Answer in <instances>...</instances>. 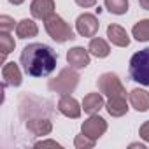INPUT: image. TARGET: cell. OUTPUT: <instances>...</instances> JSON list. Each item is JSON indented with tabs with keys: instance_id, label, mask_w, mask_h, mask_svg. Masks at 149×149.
<instances>
[{
	"instance_id": "6da1fadb",
	"label": "cell",
	"mask_w": 149,
	"mask_h": 149,
	"mask_svg": "<svg viewBox=\"0 0 149 149\" xmlns=\"http://www.w3.org/2000/svg\"><path fill=\"white\" fill-rule=\"evenodd\" d=\"M58 61V54L53 47L40 44V42H33L28 44L23 51H21V65L23 70L32 77H42V76H49L54 70Z\"/></svg>"
},
{
	"instance_id": "7a4b0ae2",
	"label": "cell",
	"mask_w": 149,
	"mask_h": 149,
	"mask_svg": "<svg viewBox=\"0 0 149 149\" xmlns=\"http://www.w3.org/2000/svg\"><path fill=\"white\" fill-rule=\"evenodd\" d=\"M130 76L135 83L149 86V47L135 53L130 60Z\"/></svg>"
},
{
	"instance_id": "3957f363",
	"label": "cell",
	"mask_w": 149,
	"mask_h": 149,
	"mask_svg": "<svg viewBox=\"0 0 149 149\" xmlns=\"http://www.w3.org/2000/svg\"><path fill=\"white\" fill-rule=\"evenodd\" d=\"M77 83H79V74L70 67V68H63L58 74V77L49 81L47 86H49L51 91H56L60 95H68V93H72L76 90Z\"/></svg>"
},
{
	"instance_id": "277c9868",
	"label": "cell",
	"mask_w": 149,
	"mask_h": 149,
	"mask_svg": "<svg viewBox=\"0 0 149 149\" xmlns=\"http://www.w3.org/2000/svg\"><path fill=\"white\" fill-rule=\"evenodd\" d=\"M44 26H46V32L49 33V37L56 42H67V40L76 39L72 28L58 14H51L47 19H44Z\"/></svg>"
},
{
	"instance_id": "5b68a950",
	"label": "cell",
	"mask_w": 149,
	"mask_h": 149,
	"mask_svg": "<svg viewBox=\"0 0 149 149\" xmlns=\"http://www.w3.org/2000/svg\"><path fill=\"white\" fill-rule=\"evenodd\" d=\"M98 90L104 95H107L109 98H112V97H126L125 86L121 84V81L118 79V76L112 74V72L102 74V76L98 77Z\"/></svg>"
},
{
	"instance_id": "8992f818",
	"label": "cell",
	"mask_w": 149,
	"mask_h": 149,
	"mask_svg": "<svg viewBox=\"0 0 149 149\" xmlns=\"http://www.w3.org/2000/svg\"><path fill=\"white\" fill-rule=\"evenodd\" d=\"M98 26H100L98 19L93 14H88V13L81 14L76 21V28L83 37H95L97 32H98Z\"/></svg>"
},
{
	"instance_id": "52a82bcc",
	"label": "cell",
	"mask_w": 149,
	"mask_h": 149,
	"mask_svg": "<svg viewBox=\"0 0 149 149\" xmlns=\"http://www.w3.org/2000/svg\"><path fill=\"white\" fill-rule=\"evenodd\" d=\"M105 130H107L105 119L100 118V116H95V114H91V118L83 123V133L88 135L90 139H95V140L98 137H102L105 133Z\"/></svg>"
},
{
	"instance_id": "ba28073f",
	"label": "cell",
	"mask_w": 149,
	"mask_h": 149,
	"mask_svg": "<svg viewBox=\"0 0 149 149\" xmlns=\"http://www.w3.org/2000/svg\"><path fill=\"white\" fill-rule=\"evenodd\" d=\"M67 61L72 68H84L90 65V53L84 47H74L67 53Z\"/></svg>"
},
{
	"instance_id": "9c48e42d",
	"label": "cell",
	"mask_w": 149,
	"mask_h": 149,
	"mask_svg": "<svg viewBox=\"0 0 149 149\" xmlns=\"http://www.w3.org/2000/svg\"><path fill=\"white\" fill-rule=\"evenodd\" d=\"M58 111L67 118H79L81 116L79 102L70 95H61V98L58 102Z\"/></svg>"
},
{
	"instance_id": "30bf717a",
	"label": "cell",
	"mask_w": 149,
	"mask_h": 149,
	"mask_svg": "<svg viewBox=\"0 0 149 149\" xmlns=\"http://www.w3.org/2000/svg\"><path fill=\"white\" fill-rule=\"evenodd\" d=\"M32 16L37 19H47L51 14H54V2L53 0H33L30 6Z\"/></svg>"
},
{
	"instance_id": "8fae6325",
	"label": "cell",
	"mask_w": 149,
	"mask_h": 149,
	"mask_svg": "<svg viewBox=\"0 0 149 149\" xmlns=\"http://www.w3.org/2000/svg\"><path fill=\"white\" fill-rule=\"evenodd\" d=\"M2 77H4V86H19L21 84V72L14 61L6 63L2 67Z\"/></svg>"
},
{
	"instance_id": "7c38bea8",
	"label": "cell",
	"mask_w": 149,
	"mask_h": 149,
	"mask_svg": "<svg viewBox=\"0 0 149 149\" xmlns=\"http://www.w3.org/2000/svg\"><path fill=\"white\" fill-rule=\"evenodd\" d=\"M107 37L114 46H119V47H126L130 44V39H128L125 28L119 26V25H111L107 28Z\"/></svg>"
},
{
	"instance_id": "4fadbf2b",
	"label": "cell",
	"mask_w": 149,
	"mask_h": 149,
	"mask_svg": "<svg viewBox=\"0 0 149 149\" xmlns=\"http://www.w3.org/2000/svg\"><path fill=\"white\" fill-rule=\"evenodd\" d=\"M130 104H132V107H135L139 112L147 111V109H149V93H147L146 90H140V88L132 90V91H130Z\"/></svg>"
},
{
	"instance_id": "5bb4252c",
	"label": "cell",
	"mask_w": 149,
	"mask_h": 149,
	"mask_svg": "<svg viewBox=\"0 0 149 149\" xmlns=\"http://www.w3.org/2000/svg\"><path fill=\"white\" fill-rule=\"evenodd\" d=\"M105 109H107V112H109L111 116H114V118L123 116V114L128 111V105H126V97H112V98L107 102Z\"/></svg>"
},
{
	"instance_id": "9a60e30c",
	"label": "cell",
	"mask_w": 149,
	"mask_h": 149,
	"mask_svg": "<svg viewBox=\"0 0 149 149\" xmlns=\"http://www.w3.org/2000/svg\"><path fill=\"white\" fill-rule=\"evenodd\" d=\"M83 107H84V112H88V114H97V112L104 107V98H102V95H98V93H90V95H86L84 100H83Z\"/></svg>"
},
{
	"instance_id": "2e32d148",
	"label": "cell",
	"mask_w": 149,
	"mask_h": 149,
	"mask_svg": "<svg viewBox=\"0 0 149 149\" xmlns=\"http://www.w3.org/2000/svg\"><path fill=\"white\" fill-rule=\"evenodd\" d=\"M26 128L33 133V135H47L51 133L53 126H51V121L47 119H42V118H37V119H30L26 123Z\"/></svg>"
},
{
	"instance_id": "e0dca14e",
	"label": "cell",
	"mask_w": 149,
	"mask_h": 149,
	"mask_svg": "<svg viewBox=\"0 0 149 149\" xmlns=\"http://www.w3.org/2000/svg\"><path fill=\"white\" fill-rule=\"evenodd\" d=\"M39 32L37 25L32 21V19H21L18 25H16V35L19 39H28V37H35Z\"/></svg>"
},
{
	"instance_id": "ac0fdd59",
	"label": "cell",
	"mask_w": 149,
	"mask_h": 149,
	"mask_svg": "<svg viewBox=\"0 0 149 149\" xmlns=\"http://www.w3.org/2000/svg\"><path fill=\"white\" fill-rule=\"evenodd\" d=\"M88 51H90L93 56H97V58H105V56H109L111 47H109V44H107L104 39L95 37V39H91V40H90Z\"/></svg>"
},
{
	"instance_id": "d6986e66",
	"label": "cell",
	"mask_w": 149,
	"mask_h": 149,
	"mask_svg": "<svg viewBox=\"0 0 149 149\" xmlns=\"http://www.w3.org/2000/svg\"><path fill=\"white\" fill-rule=\"evenodd\" d=\"M132 33H133V37H135L139 42H146V40H149V19H142V21H139V23L133 26Z\"/></svg>"
},
{
	"instance_id": "ffe728a7",
	"label": "cell",
	"mask_w": 149,
	"mask_h": 149,
	"mask_svg": "<svg viewBox=\"0 0 149 149\" xmlns=\"http://www.w3.org/2000/svg\"><path fill=\"white\" fill-rule=\"evenodd\" d=\"M105 7L112 14H125L128 11V0H105Z\"/></svg>"
},
{
	"instance_id": "44dd1931",
	"label": "cell",
	"mask_w": 149,
	"mask_h": 149,
	"mask_svg": "<svg viewBox=\"0 0 149 149\" xmlns=\"http://www.w3.org/2000/svg\"><path fill=\"white\" fill-rule=\"evenodd\" d=\"M14 39L9 35V32H2L0 35V49H2V58H6L11 51H14Z\"/></svg>"
},
{
	"instance_id": "7402d4cb",
	"label": "cell",
	"mask_w": 149,
	"mask_h": 149,
	"mask_svg": "<svg viewBox=\"0 0 149 149\" xmlns=\"http://www.w3.org/2000/svg\"><path fill=\"white\" fill-rule=\"evenodd\" d=\"M95 146V139H90L88 135H77V139H76V147H93Z\"/></svg>"
},
{
	"instance_id": "603a6c76",
	"label": "cell",
	"mask_w": 149,
	"mask_h": 149,
	"mask_svg": "<svg viewBox=\"0 0 149 149\" xmlns=\"http://www.w3.org/2000/svg\"><path fill=\"white\" fill-rule=\"evenodd\" d=\"M13 28H14L13 18H9V16H0V30H2V32H9Z\"/></svg>"
},
{
	"instance_id": "cb8c5ba5",
	"label": "cell",
	"mask_w": 149,
	"mask_h": 149,
	"mask_svg": "<svg viewBox=\"0 0 149 149\" xmlns=\"http://www.w3.org/2000/svg\"><path fill=\"white\" fill-rule=\"evenodd\" d=\"M139 133H140V137H142L144 140H147V142H149V121H146V123L140 126Z\"/></svg>"
},
{
	"instance_id": "d4e9b609",
	"label": "cell",
	"mask_w": 149,
	"mask_h": 149,
	"mask_svg": "<svg viewBox=\"0 0 149 149\" xmlns=\"http://www.w3.org/2000/svg\"><path fill=\"white\" fill-rule=\"evenodd\" d=\"M76 4L86 9V7H93V6L97 4V0H76Z\"/></svg>"
},
{
	"instance_id": "484cf974",
	"label": "cell",
	"mask_w": 149,
	"mask_h": 149,
	"mask_svg": "<svg viewBox=\"0 0 149 149\" xmlns=\"http://www.w3.org/2000/svg\"><path fill=\"white\" fill-rule=\"evenodd\" d=\"M46 146H53V147H61L58 142H54V140H44V142H37L35 144V147H46Z\"/></svg>"
},
{
	"instance_id": "4316f807",
	"label": "cell",
	"mask_w": 149,
	"mask_h": 149,
	"mask_svg": "<svg viewBox=\"0 0 149 149\" xmlns=\"http://www.w3.org/2000/svg\"><path fill=\"white\" fill-rule=\"evenodd\" d=\"M139 4H140V7H142V9L149 11V0H139Z\"/></svg>"
},
{
	"instance_id": "83f0119b",
	"label": "cell",
	"mask_w": 149,
	"mask_h": 149,
	"mask_svg": "<svg viewBox=\"0 0 149 149\" xmlns=\"http://www.w3.org/2000/svg\"><path fill=\"white\" fill-rule=\"evenodd\" d=\"M9 2H11V4H14V6H19L21 2H25V0H9Z\"/></svg>"
}]
</instances>
